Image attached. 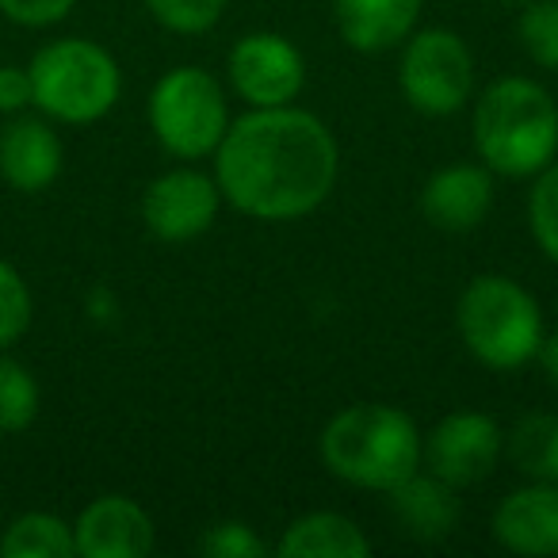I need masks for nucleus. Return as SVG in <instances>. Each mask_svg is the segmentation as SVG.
I'll use <instances>...</instances> for the list:
<instances>
[{"mask_svg": "<svg viewBox=\"0 0 558 558\" xmlns=\"http://www.w3.org/2000/svg\"><path fill=\"white\" fill-rule=\"evenodd\" d=\"M276 555L283 558H367L372 539L356 520L341 512H306L279 535Z\"/></svg>", "mask_w": 558, "mask_h": 558, "instance_id": "f3484780", "label": "nucleus"}, {"mask_svg": "<svg viewBox=\"0 0 558 558\" xmlns=\"http://www.w3.org/2000/svg\"><path fill=\"white\" fill-rule=\"evenodd\" d=\"M329 474L360 489H395L421 471V433L398 405L360 402L341 410L322 433Z\"/></svg>", "mask_w": 558, "mask_h": 558, "instance_id": "7ed1b4c3", "label": "nucleus"}, {"mask_svg": "<svg viewBox=\"0 0 558 558\" xmlns=\"http://www.w3.org/2000/svg\"><path fill=\"white\" fill-rule=\"evenodd\" d=\"M199 550L210 558H260L268 547H264L260 535L248 524H241V520H218V524H210L207 532H203Z\"/></svg>", "mask_w": 558, "mask_h": 558, "instance_id": "393cba45", "label": "nucleus"}, {"mask_svg": "<svg viewBox=\"0 0 558 558\" xmlns=\"http://www.w3.org/2000/svg\"><path fill=\"white\" fill-rule=\"evenodd\" d=\"M222 207V187L199 169H172L142 195V218L161 241H192L207 233Z\"/></svg>", "mask_w": 558, "mask_h": 558, "instance_id": "9d476101", "label": "nucleus"}, {"mask_svg": "<svg viewBox=\"0 0 558 558\" xmlns=\"http://www.w3.org/2000/svg\"><path fill=\"white\" fill-rule=\"evenodd\" d=\"M341 172L337 138L303 108H253L215 149L222 199L256 222H295L329 199Z\"/></svg>", "mask_w": 558, "mask_h": 558, "instance_id": "f257e3e1", "label": "nucleus"}, {"mask_svg": "<svg viewBox=\"0 0 558 558\" xmlns=\"http://www.w3.org/2000/svg\"><path fill=\"white\" fill-rule=\"evenodd\" d=\"M509 459L532 482H558V417L527 413L509 433Z\"/></svg>", "mask_w": 558, "mask_h": 558, "instance_id": "a211bd4d", "label": "nucleus"}, {"mask_svg": "<svg viewBox=\"0 0 558 558\" xmlns=\"http://www.w3.org/2000/svg\"><path fill=\"white\" fill-rule=\"evenodd\" d=\"M517 35L535 65L558 73V0H527L520 12Z\"/></svg>", "mask_w": 558, "mask_h": 558, "instance_id": "412c9836", "label": "nucleus"}, {"mask_svg": "<svg viewBox=\"0 0 558 558\" xmlns=\"http://www.w3.org/2000/svg\"><path fill=\"white\" fill-rule=\"evenodd\" d=\"M77 0H0V12L12 20V24L24 27H50L58 20H65L73 12Z\"/></svg>", "mask_w": 558, "mask_h": 558, "instance_id": "a878e982", "label": "nucleus"}, {"mask_svg": "<svg viewBox=\"0 0 558 558\" xmlns=\"http://www.w3.org/2000/svg\"><path fill=\"white\" fill-rule=\"evenodd\" d=\"M337 32L352 50L379 54L410 39L421 16V0H333Z\"/></svg>", "mask_w": 558, "mask_h": 558, "instance_id": "dca6fc26", "label": "nucleus"}, {"mask_svg": "<svg viewBox=\"0 0 558 558\" xmlns=\"http://www.w3.org/2000/svg\"><path fill=\"white\" fill-rule=\"evenodd\" d=\"M527 222H532L535 245L558 264V161L535 172L532 199H527Z\"/></svg>", "mask_w": 558, "mask_h": 558, "instance_id": "4be33fe9", "label": "nucleus"}, {"mask_svg": "<svg viewBox=\"0 0 558 558\" xmlns=\"http://www.w3.org/2000/svg\"><path fill=\"white\" fill-rule=\"evenodd\" d=\"M62 172V138L43 119H16L0 131V177L16 192H43Z\"/></svg>", "mask_w": 558, "mask_h": 558, "instance_id": "4468645a", "label": "nucleus"}, {"mask_svg": "<svg viewBox=\"0 0 558 558\" xmlns=\"http://www.w3.org/2000/svg\"><path fill=\"white\" fill-rule=\"evenodd\" d=\"M398 88L421 116H456L474 93L471 47L448 27H428L413 35L402 54Z\"/></svg>", "mask_w": 558, "mask_h": 558, "instance_id": "0eeeda50", "label": "nucleus"}, {"mask_svg": "<svg viewBox=\"0 0 558 558\" xmlns=\"http://www.w3.org/2000/svg\"><path fill=\"white\" fill-rule=\"evenodd\" d=\"M456 326L478 364L517 372L543 344V314L532 291L509 276H478L459 295Z\"/></svg>", "mask_w": 558, "mask_h": 558, "instance_id": "20e7f679", "label": "nucleus"}, {"mask_svg": "<svg viewBox=\"0 0 558 558\" xmlns=\"http://www.w3.org/2000/svg\"><path fill=\"white\" fill-rule=\"evenodd\" d=\"M494 207V172L482 165H448L433 172L421 192V210L436 230L471 233Z\"/></svg>", "mask_w": 558, "mask_h": 558, "instance_id": "ddd939ff", "label": "nucleus"}, {"mask_svg": "<svg viewBox=\"0 0 558 558\" xmlns=\"http://www.w3.org/2000/svg\"><path fill=\"white\" fill-rule=\"evenodd\" d=\"M494 539L524 558L558 555V486L532 482L509 494L494 512Z\"/></svg>", "mask_w": 558, "mask_h": 558, "instance_id": "f8f14e48", "label": "nucleus"}, {"mask_svg": "<svg viewBox=\"0 0 558 558\" xmlns=\"http://www.w3.org/2000/svg\"><path fill=\"white\" fill-rule=\"evenodd\" d=\"M535 360L543 364V375L550 379V387L558 390V333L543 337V344H539V352H535Z\"/></svg>", "mask_w": 558, "mask_h": 558, "instance_id": "cd10ccee", "label": "nucleus"}, {"mask_svg": "<svg viewBox=\"0 0 558 558\" xmlns=\"http://www.w3.org/2000/svg\"><path fill=\"white\" fill-rule=\"evenodd\" d=\"M32 326V291L9 260H0V349L16 344Z\"/></svg>", "mask_w": 558, "mask_h": 558, "instance_id": "5701e85b", "label": "nucleus"}, {"mask_svg": "<svg viewBox=\"0 0 558 558\" xmlns=\"http://www.w3.org/2000/svg\"><path fill=\"white\" fill-rule=\"evenodd\" d=\"M505 436L494 417L474 410L448 413L428 436H421V459L428 463V474L444 478L448 486H474L489 478L501 459Z\"/></svg>", "mask_w": 558, "mask_h": 558, "instance_id": "6e6552de", "label": "nucleus"}, {"mask_svg": "<svg viewBox=\"0 0 558 558\" xmlns=\"http://www.w3.org/2000/svg\"><path fill=\"white\" fill-rule=\"evenodd\" d=\"M474 146L489 172L535 177L558 157V104L532 77H501L474 104Z\"/></svg>", "mask_w": 558, "mask_h": 558, "instance_id": "f03ea898", "label": "nucleus"}, {"mask_svg": "<svg viewBox=\"0 0 558 558\" xmlns=\"http://www.w3.org/2000/svg\"><path fill=\"white\" fill-rule=\"evenodd\" d=\"M146 9L161 27L177 35H199L218 24L226 0H146Z\"/></svg>", "mask_w": 558, "mask_h": 558, "instance_id": "b1692460", "label": "nucleus"}, {"mask_svg": "<svg viewBox=\"0 0 558 558\" xmlns=\"http://www.w3.org/2000/svg\"><path fill=\"white\" fill-rule=\"evenodd\" d=\"M390 494V512H395L398 527L421 543L448 539L459 524V497L456 486H448L436 474L413 471L405 482H398Z\"/></svg>", "mask_w": 558, "mask_h": 558, "instance_id": "2eb2a0df", "label": "nucleus"}, {"mask_svg": "<svg viewBox=\"0 0 558 558\" xmlns=\"http://www.w3.org/2000/svg\"><path fill=\"white\" fill-rule=\"evenodd\" d=\"M27 104H35L32 73L20 70V65H0V111H4V116H16Z\"/></svg>", "mask_w": 558, "mask_h": 558, "instance_id": "bb28decb", "label": "nucleus"}, {"mask_svg": "<svg viewBox=\"0 0 558 558\" xmlns=\"http://www.w3.org/2000/svg\"><path fill=\"white\" fill-rule=\"evenodd\" d=\"M39 417V383L20 360L0 356V433H24Z\"/></svg>", "mask_w": 558, "mask_h": 558, "instance_id": "aec40b11", "label": "nucleus"}, {"mask_svg": "<svg viewBox=\"0 0 558 558\" xmlns=\"http://www.w3.org/2000/svg\"><path fill=\"white\" fill-rule=\"evenodd\" d=\"M73 543L85 558H142L154 550V520L123 494L96 497L73 524Z\"/></svg>", "mask_w": 558, "mask_h": 558, "instance_id": "9b49d317", "label": "nucleus"}, {"mask_svg": "<svg viewBox=\"0 0 558 558\" xmlns=\"http://www.w3.org/2000/svg\"><path fill=\"white\" fill-rule=\"evenodd\" d=\"M35 104L58 123H96L123 93L119 62L93 39H58L27 65Z\"/></svg>", "mask_w": 558, "mask_h": 558, "instance_id": "39448f33", "label": "nucleus"}, {"mask_svg": "<svg viewBox=\"0 0 558 558\" xmlns=\"http://www.w3.org/2000/svg\"><path fill=\"white\" fill-rule=\"evenodd\" d=\"M0 555L4 558H73V524H65L54 512H27L12 520L9 532L0 535Z\"/></svg>", "mask_w": 558, "mask_h": 558, "instance_id": "6ab92c4d", "label": "nucleus"}, {"mask_svg": "<svg viewBox=\"0 0 558 558\" xmlns=\"http://www.w3.org/2000/svg\"><path fill=\"white\" fill-rule=\"evenodd\" d=\"M149 126L172 157L184 161L210 157L230 126V104L218 77L199 65L169 70L149 93Z\"/></svg>", "mask_w": 558, "mask_h": 558, "instance_id": "423d86ee", "label": "nucleus"}, {"mask_svg": "<svg viewBox=\"0 0 558 558\" xmlns=\"http://www.w3.org/2000/svg\"><path fill=\"white\" fill-rule=\"evenodd\" d=\"M306 65L295 43L276 32H253L230 50V85L248 108H283L303 93Z\"/></svg>", "mask_w": 558, "mask_h": 558, "instance_id": "1a4fd4ad", "label": "nucleus"}]
</instances>
